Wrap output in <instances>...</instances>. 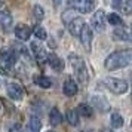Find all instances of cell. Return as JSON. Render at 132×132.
Returning a JSON list of instances; mask_svg holds the SVG:
<instances>
[{
  "instance_id": "cell-1",
  "label": "cell",
  "mask_w": 132,
  "mask_h": 132,
  "mask_svg": "<svg viewBox=\"0 0 132 132\" xmlns=\"http://www.w3.org/2000/svg\"><path fill=\"white\" fill-rule=\"evenodd\" d=\"M104 65L108 71H114V70L132 65V49H122V51L110 54L104 61Z\"/></svg>"
},
{
  "instance_id": "cell-2",
  "label": "cell",
  "mask_w": 132,
  "mask_h": 132,
  "mask_svg": "<svg viewBox=\"0 0 132 132\" xmlns=\"http://www.w3.org/2000/svg\"><path fill=\"white\" fill-rule=\"evenodd\" d=\"M16 62V52L12 48H3L0 51V68L3 73H12Z\"/></svg>"
},
{
  "instance_id": "cell-3",
  "label": "cell",
  "mask_w": 132,
  "mask_h": 132,
  "mask_svg": "<svg viewBox=\"0 0 132 132\" xmlns=\"http://www.w3.org/2000/svg\"><path fill=\"white\" fill-rule=\"evenodd\" d=\"M68 58H70V62H71V67H73V70H74V74H76L77 80L85 85L88 82V68H86L85 61L74 54H71Z\"/></svg>"
},
{
  "instance_id": "cell-4",
  "label": "cell",
  "mask_w": 132,
  "mask_h": 132,
  "mask_svg": "<svg viewBox=\"0 0 132 132\" xmlns=\"http://www.w3.org/2000/svg\"><path fill=\"white\" fill-rule=\"evenodd\" d=\"M68 6L80 13H89L95 7V0H67Z\"/></svg>"
},
{
  "instance_id": "cell-5",
  "label": "cell",
  "mask_w": 132,
  "mask_h": 132,
  "mask_svg": "<svg viewBox=\"0 0 132 132\" xmlns=\"http://www.w3.org/2000/svg\"><path fill=\"white\" fill-rule=\"evenodd\" d=\"M104 85H105L113 94H117V95H122V94H125L126 90H128V83L123 82L122 79L107 77L105 80H104Z\"/></svg>"
},
{
  "instance_id": "cell-6",
  "label": "cell",
  "mask_w": 132,
  "mask_h": 132,
  "mask_svg": "<svg viewBox=\"0 0 132 132\" xmlns=\"http://www.w3.org/2000/svg\"><path fill=\"white\" fill-rule=\"evenodd\" d=\"M105 13L104 11H96L94 15H92V19H90V24L95 28L96 31H104L105 30Z\"/></svg>"
},
{
  "instance_id": "cell-7",
  "label": "cell",
  "mask_w": 132,
  "mask_h": 132,
  "mask_svg": "<svg viewBox=\"0 0 132 132\" xmlns=\"http://www.w3.org/2000/svg\"><path fill=\"white\" fill-rule=\"evenodd\" d=\"M67 25H68V30H70V33H71L73 36H80L86 24H85V21L82 18L76 16V18H73L71 21H68Z\"/></svg>"
},
{
  "instance_id": "cell-8",
  "label": "cell",
  "mask_w": 132,
  "mask_h": 132,
  "mask_svg": "<svg viewBox=\"0 0 132 132\" xmlns=\"http://www.w3.org/2000/svg\"><path fill=\"white\" fill-rule=\"evenodd\" d=\"M90 102H92V105H94L96 110H100L102 113L110 110V104H108V101L105 100V96H102V95H94L90 98Z\"/></svg>"
},
{
  "instance_id": "cell-9",
  "label": "cell",
  "mask_w": 132,
  "mask_h": 132,
  "mask_svg": "<svg viewBox=\"0 0 132 132\" xmlns=\"http://www.w3.org/2000/svg\"><path fill=\"white\" fill-rule=\"evenodd\" d=\"M7 95L11 96L12 100L19 101V100L24 98V89L16 83H9L7 85Z\"/></svg>"
},
{
  "instance_id": "cell-10",
  "label": "cell",
  "mask_w": 132,
  "mask_h": 132,
  "mask_svg": "<svg viewBox=\"0 0 132 132\" xmlns=\"http://www.w3.org/2000/svg\"><path fill=\"white\" fill-rule=\"evenodd\" d=\"M31 51L34 52V55H36V60H37V62L39 64H43L45 61H48V56L49 55L46 54V51L39 45V43H31Z\"/></svg>"
},
{
  "instance_id": "cell-11",
  "label": "cell",
  "mask_w": 132,
  "mask_h": 132,
  "mask_svg": "<svg viewBox=\"0 0 132 132\" xmlns=\"http://www.w3.org/2000/svg\"><path fill=\"white\" fill-rule=\"evenodd\" d=\"M12 24H13V19H12L11 12H7V11H0V25H2V28L5 31H11Z\"/></svg>"
},
{
  "instance_id": "cell-12",
  "label": "cell",
  "mask_w": 132,
  "mask_h": 132,
  "mask_svg": "<svg viewBox=\"0 0 132 132\" xmlns=\"http://www.w3.org/2000/svg\"><path fill=\"white\" fill-rule=\"evenodd\" d=\"M15 34H16V37H18L19 40H22V42H25V40H28L31 36V30L28 25L25 24H19L16 25V28H15Z\"/></svg>"
},
{
  "instance_id": "cell-13",
  "label": "cell",
  "mask_w": 132,
  "mask_h": 132,
  "mask_svg": "<svg viewBox=\"0 0 132 132\" xmlns=\"http://www.w3.org/2000/svg\"><path fill=\"white\" fill-rule=\"evenodd\" d=\"M48 64L54 68L55 71H62V70H64V61L61 60L58 55H55V54H49Z\"/></svg>"
},
{
  "instance_id": "cell-14",
  "label": "cell",
  "mask_w": 132,
  "mask_h": 132,
  "mask_svg": "<svg viewBox=\"0 0 132 132\" xmlns=\"http://www.w3.org/2000/svg\"><path fill=\"white\" fill-rule=\"evenodd\" d=\"M80 42H82V45L85 46L86 51H90V42H92V31H90V27L85 25L83 31H82V34H80Z\"/></svg>"
},
{
  "instance_id": "cell-15",
  "label": "cell",
  "mask_w": 132,
  "mask_h": 132,
  "mask_svg": "<svg viewBox=\"0 0 132 132\" xmlns=\"http://www.w3.org/2000/svg\"><path fill=\"white\" fill-rule=\"evenodd\" d=\"M62 90H64V94L67 96H74L77 94V85L76 82L73 80V79H65V82H64V86H62Z\"/></svg>"
},
{
  "instance_id": "cell-16",
  "label": "cell",
  "mask_w": 132,
  "mask_h": 132,
  "mask_svg": "<svg viewBox=\"0 0 132 132\" xmlns=\"http://www.w3.org/2000/svg\"><path fill=\"white\" fill-rule=\"evenodd\" d=\"M113 34H114V37L119 39V40H123V42H132V33H129L126 28H116Z\"/></svg>"
},
{
  "instance_id": "cell-17",
  "label": "cell",
  "mask_w": 132,
  "mask_h": 132,
  "mask_svg": "<svg viewBox=\"0 0 132 132\" xmlns=\"http://www.w3.org/2000/svg\"><path fill=\"white\" fill-rule=\"evenodd\" d=\"M40 129H42V122H40V119L39 117H31L30 120H28V125H27V131L28 132H40Z\"/></svg>"
},
{
  "instance_id": "cell-18",
  "label": "cell",
  "mask_w": 132,
  "mask_h": 132,
  "mask_svg": "<svg viewBox=\"0 0 132 132\" xmlns=\"http://www.w3.org/2000/svg\"><path fill=\"white\" fill-rule=\"evenodd\" d=\"M49 122L52 126H58L62 122V117H61V113L58 111V108H52L51 113H49Z\"/></svg>"
},
{
  "instance_id": "cell-19",
  "label": "cell",
  "mask_w": 132,
  "mask_h": 132,
  "mask_svg": "<svg viewBox=\"0 0 132 132\" xmlns=\"http://www.w3.org/2000/svg\"><path fill=\"white\" fill-rule=\"evenodd\" d=\"M34 83L39 85L40 88H51V86H52L51 79L46 77V76H36V77H34Z\"/></svg>"
},
{
  "instance_id": "cell-20",
  "label": "cell",
  "mask_w": 132,
  "mask_h": 132,
  "mask_svg": "<svg viewBox=\"0 0 132 132\" xmlns=\"http://www.w3.org/2000/svg\"><path fill=\"white\" fill-rule=\"evenodd\" d=\"M67 120L71 126H77L79 125V113L76 110H68L67 111Z\"/></svg>"
},
{
  "instance_id": "cell-21",
  "label": "cell",
  "mask_w": 132,
  "mask_h": 132,
  "mask_svg": "<svg viewBox=\"0 0 132 132\" xmlns=\"http://www.w3.org/2000/svg\"><path fill=\"white\" fill-rule=\"evenodd\" d=\"M110 122H111V126H113V128H116V129H119V128H122V126H123V117H122L119 113H113V114H111Z\"/></svg>"
},
{
  "instance_id": "cell-22",
  "label": "cell",
  "mask_w": 132,
  "mask_h": 132,
  "mask_svg": "<svg viewBox=\"0 0 132 132\" xmlns=\"http://www.w3.org/2000/svg\"><path fill=\"white\" fill-rule=\"evenodd\" d=\"M79 113L82 114V116H85V117H90L92 113H94V110H92V107L88 105V104H80V105H79Z\"/></svg>"
},
{
  "instance_id": "cell-23",
  "label": "cell",
  "mask_w": 132,
  "mask_h": 132,
  "mask_svg": "<svg viewBox=\"0 0 132 132\" xmlns=\"http://www.w3.org/2000/svg\"><path fill=\"white\" fill-rule=\"evenodd\" d=\"M107 22H110L111 25H122L123 24L122 18H120L117 13H110V15L107 16Z\"/></svg>"
},
{
  "instance_id": "cell-24",
  "label": "cell",
  "mask_w": 132,
  "mask_h": 132,
  "mask_svg": "<svg viewBox=\"0 0 132 132\" xmlns=\"http://www.w3.org/2000/svg\"><path fill=\"white\" fill-rule=\"evenodd\" d=\"M34 36L37 39H40V40H45V39H48V33H46V30L43 27L37 25V27H34Z\"/></svg>"
},
{
  "instance_id": "cell-25",
  "label": "cell",
  "mask_w": 132,
  "mask_h": 132,
  "mask_svg": "<svg viewBox=\"0 0 132 132\" xmlns=\"http://www.w3.org/2000/svg\"><path fill=\"white\" fill-rule=\"evenodd\" d=\"M33 15H34L36 19H43L45 18V11H43V7L40 6V5H36V6L33 7Z\"/></svg>"
},
{
  "instance_id": "cell-26",
  "label": "cell",
  "mask_w": 132,
  "mask_h": 132,
  "mask_svg": "<svg viewBox=\"0 0 132 132\" xmlns=\"http://www.w3.org/2000/svg\"><path fill=\"white\" fill-rule=\"evenodd\" d=\"M122 9H123V13L131 15V13H132V0H131V2H126L125 5L122 6Z\"/></svg>"
},
{
  "instance_id": "cell-27",
  "label": "cell",
  "mask_w": 132,
  "mask_h": 132,
  "mask_svg": "<svg viewBox=\"0 0 132 132\" xmlns=\"http://www.w3.org/2000/svg\"><path fill=\"white\" fill-rule=\"evenodd\" d=\"M111 6L114 9H120V7L123 6V0H111Z\"/></svg>"
},
{
  "instance_id": "cell-28",
  "label": "cell",
  "mask_w": 132,
  "mask_h": 132,
  "mask_svg": "<svg viewBox=\"0 0 132 132\" xmlns=\"http://www.w3.org/2000/svg\"><path fill=\"white\" fill-rule=\"evenodd\" d=\"M9 131H11V132H22V128H21V125H18V123H16V125H13Z\"/></svg>"
},
{
  "instance_id": "cell-29",
  "label": "cell",
  "mask_w": 132,
  "mask_h": 132,
  "mask_svg": "<svg viewBox=\"0 0 132 132\" xmlns=\"http://www.w3.org/2000/svg\"><path fill=\"white\" fill-rule=\"evenodd\" d=\"M52 2H54V6H58V5H60L62 0H52Z\"/></svg>"
},
{
  "instance_id": "cell-30",
  "label": "cell",
  "mask_w": 132,
  "mask_h": 132,
  "mask_svg": "<svg viewBox=\"0 0 132 132\" xmlns=\"http://www.w3.org/2000/svg\"><path fill=\"white\" fill-rule=\"evenodd\" d=\"M0 6H3V0H0Z\"/></svg>"
},
{
  "instance_id": "cell-31",
  "label": "cell",
  "mask_w": 132,
  "mask_h": 132,
  "mask_svg": "<svg viewBox=\"0 0 132 132\" xmlns=\"http://www.w3.org/2000/svg\"><path fill=\"white\" fill-rule=\"evenodd\" d=\"M48 132H54V131H48Z\"/></svg>"
},
{
  "instance_id": "cell-32",
  "label": "cell",
  "mask_w": 132,
  "mask_h": 132,
  "mask_svg": "<svg viewBox=\"0 0 132 132\" xmlns=\"http://www.w3.org/2000/svg\"><path fill=\"white\" fill-rule=\"evenodd\" d=\"M131 33H132V31H131Z\"/></svg>"
}]
</instances>
